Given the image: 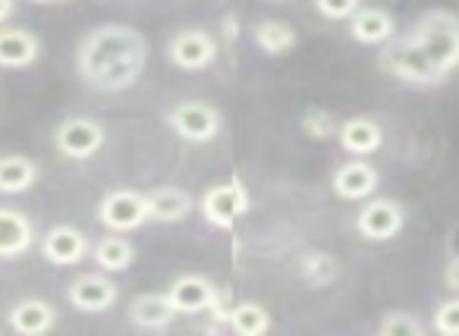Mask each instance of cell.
Instances as JSON below:
<instances>
[{
    "mask_svg": "<svg viewBox=\"0 0 459 336\" xmlns=\"http://www.w3.org/2000/svg\"><path fill=\"white\" fill-rule=\"evenodd\" d=\"M148 64V41L139 29L108 22L98 26L79 41L76 47V70L89 89L95 91H117L133 89L142 79Z\"/></svg>",
    "mask_w": 459,
    "mask_h": 336,
    "instance_id": "6da1fadb",
    "label": "cell"
},
{
    "mask_svg": "<svg viewBox=\"0 0 459 336\" xmlns=\"http://www.w3.org/2000/svg\"><path fill=\"white\" fill-rule=\"evenodd\" d=\"M406 41L428 60L440 82L459 70V16L450 10H425L412 22Z\"/></svg>",
    "mask_w": 459,
    "mask_h": 336,
    "instance_id": "7a4b0ae2",
    "label": "cell"
},
{
    "mask_svg": "<svg viewBox=\"0 0 459 336\" xmlns=\"http://www.w3.org/2000/svg\"><path fill=\"white\" fill-rule=\"evenodd\" d=\"M167 126L173 129L177 139L189 142V145H208L221 135L223 116L208 101H179L167 110Z\"/></svg>",
    "mask_w": 459,
    "mask_h": 336,
    "instance_id": "3957f363",
    "label": "cell"
},
{
    "mask_svg": "<svg viewBox=\"0 0 459 336\" xmlns=\"http://www.w3.org/2000/svg\"><path fill=\"white\" fill-rule=\"evenodd\" d=\"M249 208H252V195L243 185V179H230V183L211 185L202 195V202H198L202 217L214 229H233L239 217L249 214Z\"/></svg>",
    "mask_w": 459,
    "mask_h": 336,
    "instance_id": "277c9868",
    "label": "cell"
},
{
    "mask_svg": "<svg viewBox=\"0 0 459 336\" xmlns=\"http://www.w3.org/2000/svg\"><path fill=\"white\" fill-rule=\"evenodd\" d=\"M98 220L110 233H133L145 227L148 217V198L135 189H114L98 202Z\"/></svg>",
    "mask_w": 459,
    "mask_h": 336,
    "instance_id": "5b68a950",
    "label": "cell"
},
{
    "mask_svg": "<svg viewBox=\"0 0 459 336\" xmlns=\"http://www.w3.org/2000/svg\"><path fill=\"white\" fill-rule=\"evenodd\" d=\"M108 142V129L91 116H66L54 129V148L70 160H89Z\"/></svg>",
    "mask_w": 459,
    "mask_h": 336,
    "instance_id": "8992f818",
    "label": "cell"
},
{
    "mask_svg": "<svg viewBox=\"0 0 459 336\" xmlns=\"http://www.w3.org/2000/svg\"><path fill=\"white\" fill-rule=\"evenodd\" d=\"M406 227V208L396 198H365L362 211L356 214V229L368 242H390Z\"/></svg>",
    "mask_w": 459,
    "mask_h": 336,
    "instance_id": "52a82bcc",
    "label": "cell"
},
{
    "mask_svg": "<svg viewBox=\"0 0 459 336\" xmlns=\"http://www.w3.org/2000/svg\"><path fill=\"white\" fill-rule=\"evenodd\" d=\"M167 60L183 73H202L214 66L217 60V41L204 29H179L167 41Z\"/></svg>",
    "mask_w": 459,
    "mask_h": 336,
    "instance_id": "ba28073f",
    "label": "cell"
},
{
    "mask_svg": "<svg viewBox=\"0 0 459 336\" xmlns=\"http://www.w3.org/2000/svg\"><path fill=\"white\" fill-rule=\"evenodd\" d=\"M377 64H381V70L387 73V76L400 79V82H409V85H437L440 82L437 73L428 66V60L421 57L406 39H396V35L384 45Z\"/></svg>",
    "mask_w": 459,
    "mask_h": 336,
    "instance_id": "9c48e42d",
    "label": "cell"
},
{
    "mask_svg": "<svg viewBox=\"0 0 459 336\" xmlns=\"http://www.w3.org/2000/svg\"><path fill=\"white\" fill-rule=\"evenodd\" d=\"M120 298V286L110 280V273H79L70 286H66V302L82 314H104L110 311Z\"/></svg>",
    "mask_w": 459,
    "mask_h": 336,
    "instance_id": "30bf717a",
    "label": "cell"
},
{
    "mask_svg": "<svg viewBox=\"0 0 459 336\" xmlns=\"http://www.w3.org/2000/svg\"><path fill=\"white\" fill-rule=\"evenodd\" d=\"M89 252H91L89 236H85L79 227H73V223L51 227L45 236H41V254H45L48 264L73 267V264H79V261H85Z\"/></svg>",
    "mask_w": 459,
    "mask_h": 336,
    "instance_id": "8fae6325",
    "label": "cell"
},
{
    "mask_svg": "<svg viewBox=\"0 0 459 336\" xmlns=\"http://www.w3.org/2000/svg\"><path fill=\"white\" fill-rule=\"evenodd\" d=\"M331 185L337 192V198H343V202H365L381 185V173L368 160H346V164H340L333 170Z\"/></svg>",
    "mask_w": 459,
    "mask_h": 336,
    "instance_id": "7c38bea8",
    "label": "cell"
},
{
    "mask_svg": "<svg viewBox=\"0 0 459 336\" xmlns=\"http://www.w3.org/2000/svg\"><path fill=\"white\" fill-rule=\"evenodd\" d=\"M214 296L217 286L208 277H202V273H183L167 289V298H170L177 314H208Z\"/></svg>",
    "mask_w": 459,
    "mask_h": 336,
    "instance_id": "4fadbf2b",
    "label": "cell"
},
{
    "mask_svg": "<svg viewBox=\"0 0 459 336\" xmlns=\"http://www.w3.org/2000/svg\"><path fill=\"white\" fill-rule=\"evenodd\" d=\"M337 142L352 158H371V154L381 151L384 129H381V123H375L371 116H350V120L340 123Z\"/></svg>",
    "mask_w": 459,
    "mask_h": 336,
    "instance_id": "5bb4252c",
    "label": "cell"
},
{
    "mask_svg": "<svg viewBox=\"0 0 459 336\" xmlns=\"http://www.w3.org/2000/svg\"><path fill=\"white\" fill-rule=\"evenodd\" d=\"M41 39L29 29L0 26V70H26L39 64Z\"/></svg>",
    "mask_w": 459,
    "mask_h": 336,
    "instance_id": "9a60e30c",
    "label": "cell"
},
{
    "mask_svg": "<svg viewBox=\"0 0 459 336\" xmlns=\"http://www.w3.org/2000/svg\"><path fill=\"white\" fill-rule=\"evenodd\" d=\"M10 330L22 336H41L57 327V308L45 298H20L7 314Z\"/></svg>",
    "mask_w": 459,
    "mask_h": 336,
    "instance_id": "2e32d148",
    "label": "cell"
},
{
    "mask_svg": "<svg viewBox=\"0 0 459 336\" xmlns=\"http://www.w3.org/2000/svg\"><path fill=\"white\" fill-rule=\"evenodd\" d=\"M35 246V223L22 211L0 208V261L22 258Z\"/></svg>",
    "mask_w": 459,
    "mask_h": 336,
    "instance_id": "e0dca14e",
    "label": "cell"
},
{
    "mask_svg": "<svg viewBox=\"0 0 459 336\" xmlns=\"http://www.w3.org/2000/svg\"><path fill=\"white\" fill-rule=\"evenodd\" d=\"M148 217L154 223H183L195 208V198L179 185H158L148 192Z\"/></svg>",
    "mask_w": 459,
    "mask_h": 336,
    "instance_id": "ac0fdd59",
    "label": "cell"
},
{
    "mask_svg": "<svg viewBox=\"0 0 459 336\" xmlns=\"http://www.w3.org/2000/svg\"><path fill=\"white\" fill-rule=\"evenodd\" d=\"M350 35H352V41L368 45V47L387 45L396 35V22H394V16L381 7H359L356 16L350 20Z\"/></svg>",
    "mask_w": 459,
    "mask_h": 336,
    "instance_id": "d6986e66",
    "label": "cell"
},
{
    "mask_svg": "<svg viewBox=\"0 0 459 336\" xmlns=\"http://www.w3.org/2000/svg\"><path fill=\"white\" fill-rule=\"evenodd\" d=\"M126 314L142 330H167L173 323V317H177V311H173L167 292H142V296H135L129 302Z\"/></svg>",
    "mask_w": 459,
    "mask_h": 336,
    "instance_id": "ffe728a7",
    "label": "cell"
},
{
    "mask_svg": "<svg viewBox=\"0 0 459 336\" xmlns=\"http://www.w3.org/2000/svg\"><path fill=\"white\" fill-rule=\"evenodd\" d=\"M39 183V164L26 154H0V195H22Z\"/></svg>",
    "mask_w": 459,
    "mask_h": 336,
    "instance_id": "44dd1931",
    "label": "cell"
},
{
    "mask_svg": "<svg viewBox=\"0 0 459 336\" xmlns=\"http://www.w3.org/2000/svg\"><path fill=\"white\" fill-rule=\"evenodd\" d=\"M91 258L104 273H120L129 271V264L135 261V246L123 233H110L91 248Z\"/></svg>",
    "mask_w": 459,
    "mask_h": 336,
    "instance_id": "7402d4cb",
    "label": "cell"
},
{
    "mask_svg": "<svg viewBox=\"0 0 459 336\" xmlns=\"http://www.w3.org/2000/svg\"><path fill=\"white\" fill-rule=\"evenodd\" d=\"M252 41H255L258 51H264L268 57H281V54L293 51L299 35L290 22L281 20H262L255 29H252Z\"/></svg>",
    "mask_w": 459,
    "mask_h": 336,
    "instance_id": "603a6c76",
    "label": "cell"
},
{
    "mask_svg": "<svg viewBox=\"0 0 459 336\" xmlns=\"http://www.w3.org/2000/svg\"><path fill=\"white\" fill-rule=\"evenodd\" d=\"M227 327L239 336H264L274 321H271V311L258 302H237L230 308V321Z\"/></svg>",
    "mask_w": 459,
    "mask_h": 336,
    "instance_id": "cb8c5ba5",
    "label": "cell"
},
{
    "mask_svg": "<svg viewBox=\"0 0 459 336\" xmlns=\"http://www.w3.org/2000/svg\"><path fill=\"white\" fill-rule=\"evenodd\" d=\"M299 277L308 289H327L340 277V264L327 252H306L299 258Z\"/></svg>",
    "mask_w": 459,
    "mask_h": 336,
    "instance_id": "d4e9b609",
    "label": "cell"
},
{
    "mask_svg": "<svg viewBox=\"0 0 459 336\" xmlns=\"http://www.w3.org/2000/svg\"><path fill=\"white\" fill-rule=\"evenodd\" d=\"M377 333L381 336H421L425 333V323L419 321L409 311H387V314L377 321Z\"/></svg>",
    "mask_w": 459,
    "mask_h": 336,
    "instance_id": "484cf974",
    "label": "cell"
},
{
    "mask_svg": "<svg viewBox=\"0 0 459 336\" xmlns=\"http://www.w3.org/2000/svg\"><path fill=\"white\" fill-rule=\"evenodd\" d=\"M302 133L308 135V139H315V142H327V139H337V129H340V123L333 120L327 110H321V108H315V110H308L306 116H302Z\"/></svg>",
    "mask_w": 459,
    "mask_h": 336,
    "instance_id": "4316f807",
    "label": "cell"
},
{
    "mask_svg": "<svg viewBox=\"0 0 459 336\" xmlns=\"http://www.w3.org/2000/svg\"><path fill=\"white\" fill-rule=\"evenodd\" d=\"M431 327L437 330L440 336H459V296L453 298H444L437 305L431 317Z\"/></svg>",
    "mask_w": 459,
    "mask_h": 336,
    "instance_id": "83f0119b",
    "label": "cell"
},
{
    "mask_svg": "<svg viewBox=\"0 0 459 336\" xmlns=\"http://www.w3.org/2000/svg\"><path fill=\"white\" fill-rule=\"evenodd\" d=\"M359 7H362V0H315V10L321 13V20L331 22H350Z\"/></svg>",
    "mask_w": 459,
    "mask_h": 336,
    "instance_id": "f1b7e54d",
    "label": "cell"
},
{
    "mask_svg": "<svg viewBox=\"0 0 459 336\" xmlns=\"http://www.w3.org/2000/svg\"><path fill=\"white\" fill-rule=\"evenodd\" d=\"M444 286L450 292L459 296V254L456 258H446V267H444Z\"/></svg>",
    "mask_w": 459,
    "mask_h": 336,
    "instance_id": "f546056e",
    "label": "cell"
},
{
    "mask_svg": "<svg viewBox=\"0 0 459 336\" xmlns=\"http://www.w3.org/2000/svg\"><path fill=\"white\" fill-rule=\"evenodd\" d=\"M221 26H223V39H227L230 45H233V41L239 39V20H237V16H233V13H230V16H223Z\"/></svg>",
    "mask_w": 459,
    "mask_h": 336,
    "instance_id": "4dcf8cb0",
    "label": "cell"
},
{
    "mask_svg": "<svg viewBox=\"0 0 459 336\" xmlns=\"http://www.w3.org/2000/svg\"><path fill=\"white\" fill-rule=\"evenodd\" d=\"M459 254V223L446 233V258H456Z\"/></svg>",
    "mask_w": 459,
    "mask_h": 336,
    "instance_id": "1f68e13d",
    "label": "cell"
},
{
    "mask_svg": "<svg viewBox=\"0 0 459 336\" xmlns=\"http://www.w3.org/2000/svg\"><path fill=\"white\" fill-rule=\"evenodd\" d=\"M13 16V0H0V26Z\"/></svg>",
    "mask_w": 459,
    "mask_h": 336,
    "instance_id": "d6a6232c",
    "label": "cell"
},
{
    "mask_svg": "<svg viewBox=\"0 0 459 336\" xmlns=\"http://www.w3.org/2000/svg\"><path fill=\"white\" fill-rule=\"evenodd\" d=\"M29 4H66V0H29Z\"/></svg>",
    "mask_w": 459,
    "mask_h": 336,
    "instance_id": "836d02e7",
    "label": "cell"
},
{
    "mask_svg": "<svg viewBox=\"0 0 459 336\" xmlns=\"http://www.w3.org/2000/svg\"><path fill=\"white\" fill-rule=\"evenodd\" d=\"M268 4H283V0H268Z\"/></svg>",
    "mask_w": 459,
    "mask_h": 336,
    "instance_id": "e575fe53",
    "label": "cell"
}]
</instances>
